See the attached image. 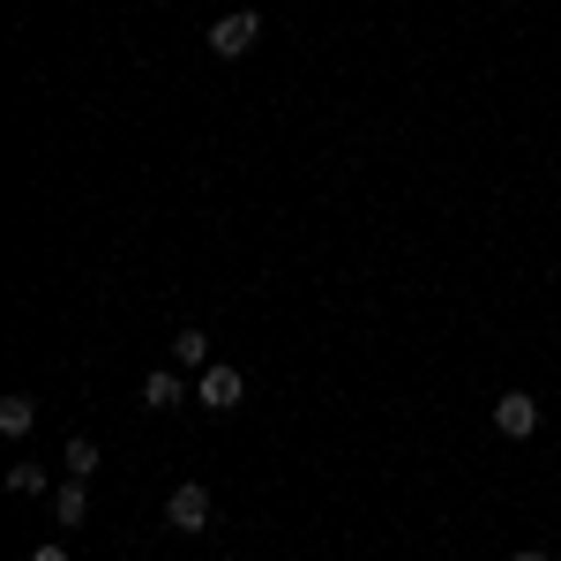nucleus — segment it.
<instances>
[{"instance_id":"f257e3e1","label":"nucleus","mask_w":561,"mask_h":561,"mask_svg":"<svg viewBox=\"0 0 561 561\" xmlns=\"http://www.w3.org/2000/svg\"><path fill=\"white\" fill-rule=\"evenodd\" d=\"M255 38H262V15H255V8H232V15H217V23H210V53H217V60L255 53Z\"/></svg>"},{"instance_id":"f03ea898","label":"nucleus","mask_w":561,"mask_h":561,"mask_svg":"<svg viewBox=\"0 0 561 561\" xmlns=\"http://www.w3.org/2000/svg\"><path fill=\"white\" fill-rule=\"evenodd\" d=\"M165 524L187 531V539H195V531H210V486H195V479L173 486V494H165Z\"/></svg>"},{"instance_id":"7ed1b4c3","label":"nucleus","mask_w":561,"mask_h":561,"mask_svg":"<svg viewBox=\"0 0 561 561\" xmlns=\"http://www.w3.org/2000/svg\"><path fill=\"white\" fill-rule=\"evenodd\" d=\"M494 427L510 434V442L539 434V397H524V389H502V397H494Z\"/></svg>"},{"instance_id":"20e7f679","label":"nucleus","mask_w":561,"mask_h":561,"mask_svg":"<svg viewBox=\"0 0 561 561\" xmlns=\"http://www.w3.org/2000/svg\"><path fill=\"white\" fill-rule=\"evenodd\" d=\"M195 397L210 404V412H240V397H248V382H240V367H203V382H195Z\"/></svg>"},{"instance_id":"39448f33","label":"nucleus","mask_w":561,"mask_h":561,"mask_svg":"<svg viewBox=\"0 0 561 561\" xmlns=\"http://www.w3.org/2000/svg\"><path fill=\"white\" fill-rule=\"evenodd\" d=\"M31 427H38V397H0V434L23 442Z\"/></svg>"},{"instance_id":"423d86ee","label":"nucleus","mask_w":561,"mask_h":561,"mask_svg":"<svg viewBox=\"0 0 561 561\" xmlns=\"http://www.w3.org/2000/svg\"><path fill=\"white\" fill-rule=\"evenodd\" d=\"M180 397H187V389H180V375H173V367H158V375H142V404H150V412H173Z\"/></svg>"},{"instance_id":"0eeeda50","label":"nucleus","mask_w":561,"mask_h":561,"mask_svg":"<svg viewBox=\"0 0 561 561\" xmlns=\"http://www.w3.org/2000/svg\"><path fill=\"white\" fill-rule=\"evenodd\" d=\"M53 517H60V524H90V494H83V479H68V486L53 494Z\"/></svg>"},{"instance_id":"6e6552de","label":"nucleus","mask_w":561,"mask_h":561,"mask_svg":"<svg viewBox=\"0 0 561 561\" xmlns=\"http://www.w3.org/2000/svg\"><path fill=\"white\" fill-rule=\"evenodd\" d=\"M60 465H68V479H90V472H98V442H90V434H76V442L60 449Z\"/></svg>"},{"instance_id":"1a4fd4ad","label":"nucleus","mask_w":561,"mask_h":561,"mask_svg":"<svg viewBox=\"0 0 561 561\" xmlns=\"http://www.w3.org/2000/svg\"><path fill=\"white\" fill-rule=\"evenodd\" d=\"M173 359H180V367H210V337H203V330H180Z\"/></svg>"},{"instance_id":"9d476101","label":"nucleus","mask_w":561,"mask_h":561,"mask_svg":"<svg viewBox=\"0 0 561 561\" xmlns=\"http://www.w3.org/2000/svg\"><path fill=\"white\" fill-rule=\"evenodd\" d=\"M8 486H15V494H45V465H15Z\"/></svg>"},{"instance_id":"9b49d317","label":"nucleus","mask_w":561,"mask_h":561,"mask_svg":"<svg viewBox=\"0 0 561 561\" xmlns=\"http://www.w3.org/2000/svg\"><path fill=\"white\" fill-rule=\"evenodd\" d=\"M31 561H68V547H31Z\"/></svg>"},{"instance_id":"f8f14e48","label":"nucleus","mask_w":561,"mask_h":561,"mask_svg":"<svg viewBox=\"0 0 561 561\" xmlns=\"http://www.w3.org/2000/svg\"><path fill=\"white\" fill-rule=\"evenodd\" d=\"M510 561H547V547H517V554H510Z\"/></svg>"}]
</instances>
